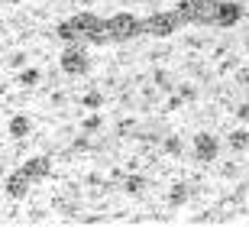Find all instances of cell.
<instances>
[{
  "label": "cell",
  "mask_w": 249,
  "mask_h": 227,
  "mask_svg": "<svg viewBox=\"0 0 249 227\" xmlns=\"http://www.w3.org/2000/svg\"><path fill=\"white\" fill-rule=\"evenodd\" d=\"M191 146H194V159L197 163H211L213 156H217V140L211 133H197Z\"/></svg>",
  "instance_id": "cell-1"
}]
</instances>
